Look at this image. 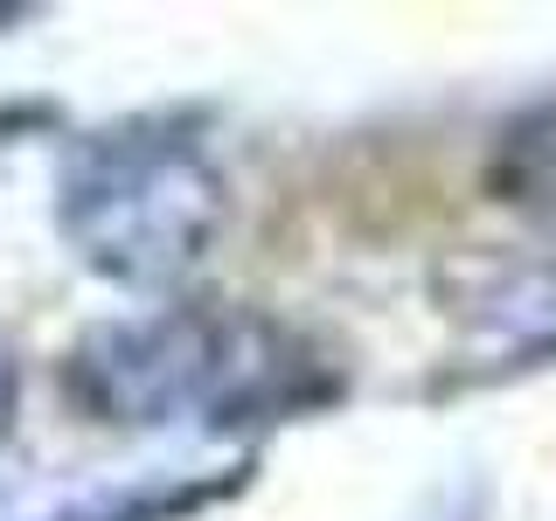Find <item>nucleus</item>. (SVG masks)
I'll use <instances>...</instances> for the list:
<instances>
[{
	"mask_svg": "<svg viewBox=\"0 0 556 521\" xmlns=\"http://www.w3.org/2000/svg\"><path fill=\"white\" fill-rule=\"evenodd\" d=\"M77 396L112 424H147L167 417L188 396L230 404L237 396V327L195 320V313H167V320L112 327L77 355Z\"/></svg>",
	"mask_w": 556,
	"mask_h": 521,
	"instance_id": "obj_2",
	"label": "nucleus"
},
{
	"mask_svg": "<svg viewBox=\"0 0 556 521\" xmlns=\"http://www.w3.org/2000/svg\"><path fill=\"white\" fill-rule=\"evenodd\" d=\"M494 195L529 202V208H556V104L515 118L494 147Z\"/></svg>",
	"mask_w": 556,
	"mask_h": 521,
	"instance_id": "obj_3",
	"label": "nucleus"
},
{
	"mask_svg": "<svg viewBox=\"0 0 556 521\" xmlns=\"http://www.w3.org/2000/svg\"><path fill=\"white\" fill-rule=\"evenodd\" d=\"M8 417H14V369H8V355H0V431H8Z\"/></svg>",
	"mask_w": 556,
	"mask_h": 521,
	"instance_id": "obj_4",
	"label": "nucleus"
},
{
	"mask_svg": "<svg viewBox=\"0 0 556 521\" xmlns=\"http://www.w3.org/2000/svg\"><path fill=\"white\" fill-rule=\"evenodd\" d=\"M223 188L181 139L104 132L63 174V237L118 285H161L208 251Z\"/></svg>",
	"mask_w": 556,
	"mask_h": 521,
	"instance_id": "obj_1",
	"label": "nucleus"
}]
</instances>
